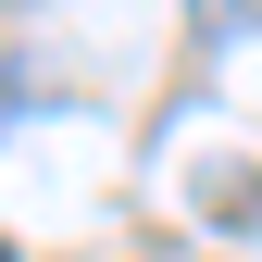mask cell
Masks as SVG:
<instances>
[{
  "mask_svg": "<svg viewBox=\"0 0 262 262\" xmlns=\"http://www.w3.org/2000/svg\"><path fill=\"white\" fill-rule=\"evenodd\" d=\"M200 25H262V0H200Z\"/></svg>",
  "mask_w": 262,
  "mask_h": 262,
  "instance_id": "1",
  "label": "cell"
},
{
  "mask_svg": "<svg viewBox=\"0 0 262 262\" xmlns=\"http://www.w3.org/2000/svg\"><path fill=\"white\" fill-rule=\"evenodd\" d=\"M0 262H25V250H13V237H0Z\"/></svg>",
  "mask_w": 262,
  "mask_h": 262,
  "instance_id": "2",
  "label": "cell"
}]
</instances>
